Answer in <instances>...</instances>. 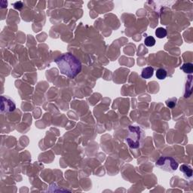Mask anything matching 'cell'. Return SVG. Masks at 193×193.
<instances>
[{
    "mask_svg": "<svg viewBox=\"0 0 193 193\" xmlns=\"http://www.w3.org/2000/svg\"><path fill=\"white\" fill-rule=\"evenodd\" d=\"M23 3L21 2H15L14 4V8H15V9H21V8H23Z\"/></svg>",
    "mask_w": 193,
    "mask_h": 193,
    "instance_id": "12",
    "label": "cell"
},
{
    "mask_svg": "<svg viewBox=\"0 0 193 193\" xmlns=\"http://www.w3.org/2000/svg\"><path fill=\"white\" fill-rule=\"evenodd\" d=\"M181 70L187 74H191L193 73V64L191 63H186L181 66Z\"/></svg>",
    "mask_w": 193,
    "mask_h": 193,
    "instance_id": "7",
    "label": "cell"
},
{
    "mask_svg": "<svg viewBox=\"0 0 193 193\" xmlns=\"http://www.w3.org/2000/svg\"><path fill=\"white\" fill-rule=\"evenodd\" d=\"M144 137L145 134L140 127L132 125L128 127V134L126 137V141L131 149H137L140 148L143 143Z\"/></svg>",
    "mask_w": 193,
    "mask_h": 193,
    "instance_id": "2",
    "label": "cell"
},
{
    "mask_svg": "<svg viewBox=\"0 0 193 193\" xmlns=\"http://www.w3.org/2000/svg\"><path fill=\"white\" fill-rule=\"evenodd\" d=\"M156 167L167 172H174L178 168L179 164L174 158L169 156H161L155 162Z\"/></svg>",
    "mask_w": 193,
    "mask_h": 193,
    "instance_id": "3",
    "label": "cell"
},
{
    "mask_svg": "<svg viewBox=\"0 0 193 193\" xmlns=\"http://www.w3.org/2000/svg\"><path fill=\"white\" fill-rule=\"evenodd\" d=\"M179 171L183 173L186 179L192 180L193 177V172L192 167L189 164H182L179 167Z\"/></svg>",
    "mask_w": 193,
    "mask_h": 193,
    "instance_id": "5",
    "label": "cell"
},
{
    "mask_svg": "<svg viewBox=\"0 0 193 193\" xmlns=\"http://www.w3.org/2000/svg\"><path fill=\"white\" fill-rule=\"evenodd\" d=\"M16 108L14 101L7 97L2 96L1 97V112H13Z\"/></svg>",
    "mask_w": 193,
    "mask_h": 193,
    "instance_id": "4",
    "label": "cell"
},
{
    "mask_svg": "<svg viewBox=\"0 0 193 193\" xmlns=\"http://www.w3.org/2000/svg\"><path fill=\"white\" fill-rule=\"evenodd\" d=\"M167 75V71H166L164 69L160 68L159 69V70H157V71H156V77H157V78H159V79L160 80L165 79Z\"/></svg>",
    "mask_w": 193,
    "mask_h": 193,
    "instance_id": "9",
    "label": "cell"
},
{
    "mask_svg": "<svg viewBox=\"0 0 193 193\" xmlns=\"http://www.w3.org/2000/svg\"><path fill=\"white\" fill-rule=\"evenodd\" d=\"M166 104L169 108H174L177 104V98H171L166 101Z\"/></svg>",
    "mask_w": 193,
    "mask_h": 193,
    "instance_id": "11",
    "label": "cell"
},
{
    "mask_svg": "<svg viewBox=\"0 0 193 193\" xmlns=\"http://www.w3.org/2000/svg\"><path fill=\"white\" fill-rule=\"evenodd\" d=\"M154 73V69L152 66H147L142 70L141 77L145 79H148L152 77Z\"/></svg>",
    "mask_w": 193,
    "mask_h": 193,
    "instance_id": "6",
    "label": "cell"
},
{
    "mask_svg": "<svg viewBox=\"0 0 193 193\" xmlns=\"http://www.w3.org/2000/svg\"><path fill=\"white\" fill-rule=\"evenodd\" d=\"M60 73L69 78H75L82 70V63L79 60L71 53L62 54L55 60Z\"/></svg>",
    "mask_w": 193,
    "mask_h": 193,
    "instance_id": "1",
    "label": "cell"
},
{
    "mask_svg": "<svg viewBox=\"0 0 193 193\" xmlns=\"http://www.w3.org/2000/svg\"><path fill=\"white\" fill-rule=\"evenodd\" d=\"M167 30L163 27H159L155 30V36L159 38H163L167 36Z\"/></svg>",
    "mask_w": 193,
    "mask_h": 193,
    "instance_id": "8",
    "label": "cell"
},
{
    "mask_svg": "<svg viewBox=\"0 0 193 193\" xmlns=\"http://www.w3.org/2000/svg\"><path fill=\"white\" fill-rule=\"evenodd\" d=\"M155 39L152 36H147L144 40V44L147 47H152L155 45Z\"/></svg>",
    "mask_w": 193,
    "mask_h": 193,
    "instance_id": "10",
    "label": "cell"
}]
</instances>
